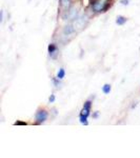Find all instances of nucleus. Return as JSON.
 <instances>
[{
	"instance_id": "13",
	"label": "nucleus",
	"mask_w": 140,
	"mask_h": 158,
	"mask_svg": "<svg viewBox=\"0 0 140 158\" xmlns=\"http://www.w3.org/2000/svg\"><path fill=\"white\" fill-rule=\"evenodd\" d=\"M49 101H50V102H54V101H55V96L54 95H52L50 98H49Z\"/></svg>"
},
{
	"instance_id": "12",
	"label": "nucleus",
	"mask_w": 140,
	"mask_h": 158,
	"mask_svg": "<svg viewBox=\"0 0 140 158\" xmlns=\"http://www.w3.org/2000/svg\"><path fill=\"white\" fill-rule=\"evenodd\" d=\"M120 3L123 4V6H127V4L130 3V1H129V0H121V1H120Z\"/></svg>"
},
{
	"instance_id": "10",
	"label": "nucleus",
	"mask_w": 140,
	"mask_h": 158,
	"mask_svg": "<svg viewBox=\"0 0 140 158\" xmlns=\"http://www.w3.org/2000/svg\"><path fill=\"white\" fill-rule=\"evenodd\" d=\"M73 32H74V29L71 26H65V29H64V33L65 34H71V33H73Z\"/></svg>"
},
{
	"instance_id": "3",
	"label": "nucleus",
	"mask_w": 140,
	"mask_h": 158,
	"mask_svg": "<svg viewBox=\"0 0 140 158\" xmlns=\"http://www.w3.org/2000/svg\"><path fill=\"white\" fill-rule=\"evenodd\" d=\"M91 105H92V102H91V101H87V102L84 103V105H83V110H82V113H81V114L88 117L90 111H91Z\"/></svg>"
},
{
	"instance_id": "2",
	"label": "nucleus",
	"mask_w": 140,
	"mask_h": 158,
	"mask_svg": "<svg viewBox=\"0 0 140 158\" xmlns=\"http://www.w3.org/2000/svg\"><path fill=\"white\" fill-rule=\"evenodd\" d=\"M48 112L44 110H40L36 113V122L37 123H42L48 119Z\"/></svg>"
},
{
	"instance_id": "6",
	"label": "nucleus",
	"mask_w": 140,
	"mask_h": 158,
	"mask_svg": "<svg viewBox=\"0 0 140 158\" xmlns=\"http://www.w3.org/2000/svg\"><path fill=\"white\" fill-rule=\"evenodd\" d=\"M64 76H65V71H64V69H60V70L58 71V73H57V78H59V79L61 80V79L64 78Z\"/></svg>"
},
{
	"instance_id": "8",
	"label": "nucleus",
	"mask_w": 140,
	"mask_h": 158,
	"mask_svg": "<svg viewBox=\"0 0 140 158\" xmlns=\"http://www.w3.org/2000/svg\"><path fill=\"white\" fill-rule=\"evenodd\" d=\"M61 6L62 7H64L65 10H68V6H70V4H71V1L70 0H61Z\"/></svg>"
},
{
	"instance_id": "14",
	"label": "nucleus",
	"mask_w": 140,
	"mask_h": 158,
	"mask_svg": "<svg viewBox=\"0 0 140 158\" xmlns=\"http://www.w3.org/2000/svg\"><path fill=\"white\" fill-rule=\"evenodd\" d=\"M15 124H26V123L25 122H16V123H15Z\"/></svg>"
},
{
	"instance_id": "1",
	"label": "nucleus",
	"mask_w": 140,
	"mask_h": 158,
	"mask_svg": "<svg viewBox=\"0 0 140 158\" xmlns=\"http://www.w3.org/2000/svg\"><path fill=\"white\" fill-rule=\"evenodd\" d=\"M92 6L95 12H104L109 7V2L107 0H101V1L95 2Z\"/></svg>"
},
{
	"instance_id": "7",
	"label": "nucleus",
	"mask_w": 140,
	"mask_h": 158,
	"mask_svg": "<svg viewBox=\"0 0 140 158\" xmlns=\"http://www.w3.org/2000/svg\"><path fill=\"white\" fill-rule=\"evenodd\" d=\"M79 119H80V122L82 123V124H84V125H88V116H84V115L80 114Z\"/></svg>"
},
{
	"instance_id": "9",
	"label": "nucleus",
	"mask_w": 140,
	"mask_h": 158,
	"mask_svg": "<svg viewBox=\"0 0 140 158\" xmlns=\"http://www.w3.org/2000/svg\"><path fill=\"white\" fill-rule=\"evenodd\" d=\"M111 90H112V89H111L110 85H104L102 86V92L104 93V94H110Z\"/></svg>"
},
{
	"instance_id": "4",
	"label": "nucleus",
	"mask_w": 140,
	"mask_h": 158,
	"mask_svg": "<svg viewBox=\"0 0 140 158\" xmlns=\"http://www.w3.org/2000/svg\"><path fill=\"white\" fill-rule=\"evenodd\" d=\"M49 53H50V56L52 58H55V54H57V46L55 45L54 43H51L49 45Z\"/></svg>"
},
{
	"instance_id": "11",
	"label": "nucleus",
	"mask_w": 140,
	"mask_h": 158,
	"mask_svg": "<svg viewBox=\"0 0 140 158\" xmlns=\"http://www.w3.org/2000/svg\"><path fill=\"white\" fill-rule=\"evenodd\" d=\"M59 80H60V79L59 78H53V82H54V85H55L56 86H58L60 85V82H59Z\"/></svg>"
},
{
	"instance_id": "5",
	"label": "nucleus",
	"mask_w": 140,
	"mask_h": 158,
	"mask_svg": "<svg viewBox=\"0 0 140 158\" xmlns=\"http://www.w3.org/2000/svg\"><path fill=\"white\" fill-rule=\"evenodd\" d=\"M126 21H127V19L125 18V17H123V16H118L117 17V20H116V23L118 24V26H123V24Z\"/></svg>"
}]
</instances>
